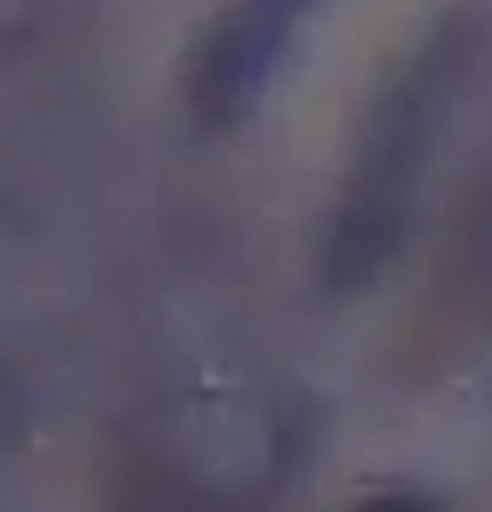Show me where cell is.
I'll return each mask as SVG.
<instances>
[{
  "label": "cell",
  "mask_w": 492,
  "mask_h": 512,
  "mask_svg": "<svg viewBox=\"0 0 492 512\" xmlns=\"http://www.w3.org/2000/svg\"><path fill=\"white\" fill-rule=\"evenodd\" d=\"M317 0H230L223 21L203 34L196 68H189V102L203 122H236L263 95V81L284 54L290 27L311 14Z\"/></svg>",
  "instance_id": "obj_2"
},
{
  "label": "cell",
  "mask_w": 492,
  "mask_h": 512,
  "mask_svg": "<svg viewBox=\"0 0 492 512\" xmlns=\"http://www.w3.org/2000/svg\"><path fill=\"white\" fill-rule=\"evenodd\" d=\"M445 61H452V41L418 61L405 88H391L385 115L371 128V149L358 162V189H351V203L337 216V243H331V277L337 283H364L371 277V263L385 256L391 243V223H398V196H405V182H412V162H418V142H425V122H432V108L445 95Z\"/></svg>",
  "instance_id": "obj_1"
},
{
  "label": "cell",
  "mask_w": 492,
  "mask_h": 512,
  "mask_svg": "<svg viewBox=\"0 0 492 512\" xmlns=\"http://www.w3.org/2000/svg\"><path fill=\"white\" fill-rule=\"evenodd\" d=\"M358 512H439V506L418 499V492H378V499H364Z\"/></svg>",
  "instance_id": "obj_3"
}]
</instances>
